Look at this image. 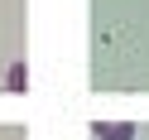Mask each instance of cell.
Returning a JSON list of instances; mask_svg holds the SVG:
<instances>
[{"mask_svg": "<svg viewBox=\"0 0 149 140\" xmlns=\"http://www.w3.org/2000/svg\"><path fill=\"white\" fill-rule=\"evenodd\" d=\"M91 135L96 140H135V126H130V121H96Z\"/></svg>", "mask_w": 149, "mask_h": 140, "instance_id": "1", "label": "cell"}, {"mask_svg": "<svg viewBox=\"0 0 149 140\" xmlns=\"http://www.w3.org/2000/svg\"><path fill=\"white\" fill-rule=\"evenodd\" d=\"M5 87H10V92H24V87H29V68H24V63H15L10 77H5Z\"/></svg>", "mask_w": 149, "mask_h": 140, "instance_id": "2", "label": "cell"}]
</instances>
